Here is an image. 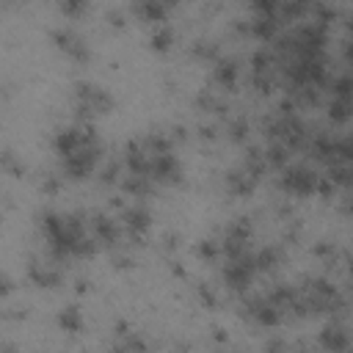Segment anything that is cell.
<instances>
[{
	"mask_svg": "<svg viewBox=\"0 0 353 353\" xmlns=\"http://www.w3.org/2000/svg\"><path fill=\"white\" fill-rule=\"evenodd\" d=\"M314 182H317V176L309 168H290L284 174V185L292 193H309V190H314Z\"/></svg>",
	"mask_w": 353,
	"mask_h": 353,
	"instance_id": "obj_1",
	"label": "cell"
}]
</instances>
